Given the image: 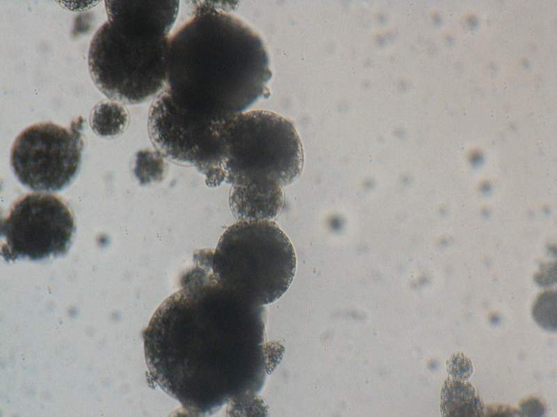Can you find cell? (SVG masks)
<instances>
[{
	"label": "cell",
	"instance_id": "1",
	"mask_svg": "<svg viewBox=\"0 0 557 417\" xmlns=\"http://www.w3.org/2000/svg\"><path fill=\"white\" fill-rule=\"evenodd\" d=\"M143 332L150 381L186 414H253L280 349L266 340L265 308L211 281L198 266Z\"/></svg>",
	"mask_w": 557,
	"mask_h": 417
},
{
	"label": "cell",
	"instance_id": "2",
	"mask_svg": "<svg viewBox=\"0 0 557 417\" xmlns=\"http://www.w3.org/2000/svg\"><path fill=\"white\" fill-rule=\"evenodd\" d=\"M269 57L260 37L214 3H197L170 38L163 88L176 106L230 117L269 94Z\"/></svg>",
	"mask_w": 557,
	"mask_h": 417
},
{
	"label": "cell",
	"instance_id": "3",
	"mask_svg": "<svg viewBox=\"0 0 557 417\" xmlns=\"http://www.w3.org/2000/svg\"><path fill=\"white\" fill-rule=\"evenodd\" d=\"M107 21L88 50L91 77L109 100L127 104L159 93L166 81L169 32L178 1H106Z\"/></svg>",
	"mask_w": 557,
	"mask_h": 417
},
{
	"label": "cell",
	"instance_id": "4",
	"mask_svg": "<svg viewBox=\"0 0 557 417\" xmlns=\"http://www.w3.org/2000/svg\"><path fill=\"white\" fill-rule=\"evenodd\" d=\"M222 173L228 203L238 220H272L284 203L282 187L301 173L302 145L293 123L272 111L228 118L220 129Z\"/></svg>",
	"mask_w": 557,
	"mask_h": 417
},
{
	"label": "cell",
	"instance_id": "5",
	"mask_svg": "<svg viewBox=\"0 0 557 417\" xmlns=\"http://www.w3.org/2000/svg\"><path fill=\"white\" fill-rule=\"evenodd\" d=\"M193 263L221 288L260 306L279 299L296 271L293 246L271 220L237 221L214 249L196 250Z\"/></svg>",
	"mask_w": 557,
	"mask_h": 417
},
{
	"label": "cell",
	"instance_id": "6",
	"mask_svg": "<svg viewBox=\"0 0 557 417\" xmlns=\"http://www.w3.org/2000/svg\"><path fill=\"white\" fill-rule=\"evenodd\" d=\"M228 118L183 109L162 89L150 107L148 132L159 156L194 166L205 176L207 186L216 187L224 182L220 129Z\"/></svg>",
	"mask_w": 557,
	"mask_h": 417
},
{
	"label": "cell",
	"instance_id": "7",
	"mask_svg": "<svg viewBox=\"0 0 557 417\" xmlns=\"http://www.w3.org/2000/svg\"><path fill=\"white\" fill-rule=\"evenodd\" d=\"M83 124V118L78 117L68 128L40 123L22 132L10 155L17 180L35 191H56L68 185L80 166Z\"/></svg>",
	"mask_w": 557,
	"mask_h": 417
},
{
	"label": "cell",
	"instance_id": "8",
	"mask_svg": "<svg viewBox=\"0 0 557 417\" xmlns=\"http://www.w3.org/2000/svg\"><path fill=\"white\" fill-rule=\"evenodd\" d=\"M74 231L73 215L61 198L29 194L15 201L1 220V255L9 262L65 255Z\"/></svg>",
	"mask_w": 557,
	"mask_h": 417
},
{
	"label": "cell",
	"instance_id": "9",
	"mask_svg": "<svg viewBox=\"0 0 557 417\" xmlns=\"http://www.w3.org/2000/svg\"><path fill=\"white\" fill-rule=\"evenodd\" d=\"M441 414L446 416H481L484 406L473 387L465 379L448 378L441 391Z\"/></svg>",
	"mask_w": 557,
	"mask_h": 417
},
{
	"label": "cell",
	"instance_id": "10",
	"mask_svg": "<svg viewBox=\"0 0 557 417\" xmlns=\"http://www.w3.org/2000/svg\"><path fill=\"white\" fill-rule=\"evenodd\" d=\"M129 115L126 109L119 103L102 101L95 105L89 116L93 131L101 136H114L126 129Z\"/></svg>",
	"mask_w": 557,
	"mask_h": 417
},
{
	"label": "cell",
	"instance_id": "11",
	"mask_svg": "<svg viewBox=\"0 0 557 417\" xmlns=\"http://www.w3.org/2000/svg\"><path fill=\"white\" fill-rule=\"evenodd\" d=\"M535 321L550 331H556V292H544L539 296L533 308Z\"/></svg>",
	"mask_w": 557,
	"mask_h": 417
},
{
	"label": "cell",
	"instance_id": "12",
	"mask_svg": "<svg viewBox=\"0 0 557 417\" xmlns=\"http://www.w3.org/2000/svg\"><path fill=\"white\" fill-rule=\"evenodd\" d=\"M448 365V372L451 377L460 379H466L471 373L472 367L469 359L462 354H457L450 359Z\"/></svg>",
	"mask_w": 557,
	"mask_h": 417
}]
</instances>
